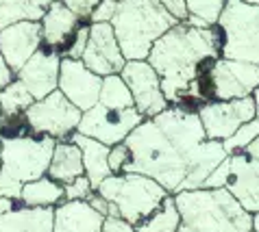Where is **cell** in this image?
<instances>
[{"label": "cell", "mask_w": 259, "mask_h": 232, "mask_svg": "<svg viewBox=\"0 0 259 232\" xmlns=\"http://www.w3.org/2000/svg\"><path fill=\"white\" fill-rule=\"evenodd\" d=\"M222 56V35L218 26L196 28L179 22L157 39L148 63L161 76V87L170 104L196 108L207 102L205 76L211 63Z\"/></svg>", "instance_id": "obj_1"}, {"label": "cell", "mask_w": 259, "mask_h": 232, "mask_svg": "<svg viewBox=\"0 0 259 232\" xmlns=\"http://www.w3.org/2000/svg\"><path fill=\"white\" fill-rule=\"evenodd\" d=\"M131 150V161L124 171L144 173L157 180L168 193L177 195L183 191L185 180L192 173V161L185 152L161 130L153 118L144 120L142 124L128 135L124 141Z\"/></svg>", "instance_id": "obj_2"}, {"label": "cell", "mask_w": 259, "mask_h": 232, "mask_svg": "<svg viewBox=\"0 0 259 232\" xmlns=\"http://www.w3.org/2000/svg\"><path fill=\"white\" fill-rule=\"evenodd\" d=\"M175 200L181 213L179 232H253V213L227 189L181 191Z\"/></svg>", "instance_id": "obj_3"}, {"label": "cell", "mask_w": 259, "mask_h": 232, "mask_svg": "<svg viewBox=\"0 0 259 232\" xmlns=\"http://www.w3.org/2000/svg\"><path fill=\"white\" fill-rule=\"evenodd\" d=\"M177 24L161 0H122L111 20L126 61H146L157 39Z\"/></svg>", "instance_id": "obj_4"}, {"label": "cell", "mask_w": 259, "mask_h": 232, "mask_svg": "<svg viewBox=\"0 0 259 232\" xmlns=\"http://www.w3.org/2000/svg\"><path fill=\"white\" fill-rule=\"evenodd\" d=\"M3 165H0V195L20 202L22 187L48 173L57 141L31 133L0 135Z\"/></svg>", "instance_id": "obj_5"}, {"label": "cell", "mask_w": 259, "mask_h": 232, "mask_svg": "<svg viewBox=\"0 0 259 232\" xmlns=\"http://www.w3.org/2000/svg\"><path fill=\"white\" fill-rule=\"evenodd\" d=\"M96 191L109 202V215L122 217L133 226L150 217L165 202V198L172 195L150 176L133 171L111 173Z\"/></svg>", "instance_id": "obj_6"}, {"label": "cell", "mask_w": 259, "mask_h": 232, "mask_svg": "<svg viewBox=\"0 0 259 232\" xmlns=\"http://www.w3.org/2000/svg\"><path fill=\"white\" fill-rule=\"evenodd\" d=\"M222 56L259 65V7L246 0H229L218 20Z\"/></svg>", "instance_id": "obj_7"}, {"label": "cell", "mask_w": 259, "mask_h": 232, "mask_svg": "<svg viewBox=\"0 0 259 232\" xmlns=\"http://www.w3.org/2000/svg\"><path fill=\"white\" fill-rule=\"evenodd\" d=\"M81 120L83 111L72 104L59 89L41 100H35L24 113V124L28 133L50 137L55 141L70 139L78 130Z\"/></svg>", "instance_id": "obj_8"}, {"label": "cell", "mask_w": 259, "mask_h": 232, "mask_svg": "<svg viewBox=\"0 0 259 232\" xmlns=\"http://www.w3.org/2000/svg\"><path fill=\"white\" fill-rule=\"evenodd\" d=\"M259 89V65L233 61V59H215L205 76L207 102L209 100H237L248 98Z\"/></svg>", "instance_id": "obj_9"}, {"label": "cell", "mask_w": 259, "mask_h": 232, "mask_svg": "<svg viewBox=\"0 0 259 232\" xmlns=\"http://www.w3.org/2000/svg\"><path fill=\"white\" fill-rule=\"evenodd\" d=\"M144 120L146 118L138 111V106L111 108V106L96 102L90 111L83 113V120H81V124H78L76 133L103 141L105 146H118V143H124L128 139V135H131Z\"/></svg>", "instance_id": "obj_10"}, {"label": "cell", "mask_w": 259, "mask_h": 232, "mask_svg": "<svg viewBox=\"0 0 259 232\" xmlns=\"http://www.w3.org/2000/svg\"><path fill=\"white\" fill-rule=\"evenodd\" d=\"M207 139L227 141L235 130L244 126L246 122L257 118L255 98H237V100H209L196 108Z\"/></svg>", "instance_id": "obj_11"}, {"label": "cell", "mask_w": 259, "mask_h": 232, "mask_svg": "<svg viewBox=\"0 0 259 232\" xmlns=\"http://www.w3.org/2000/svg\"><path fill=\"white\" fill-rule=\"evenodd\" d=\"M120 74L133 93L138 111L146 120L155 118V115L163 113L168 106H172L163 93L161 76L157 74V70L148 63V59L146 61H126L124 70H122Z\"/></svg>", "instance_id": "obj_12"}, {"label": "cell", "mask_w": 259, "mask_h": 232, "mask_svg": "<svg viewBox=\"0 0 259 232\" xmlns=\"http://www.w3.org/2000/svg\"><path fill=\"white\" fill-rule=\"evenodd\" d=\"M83 63L98 76L120 74L126 65V56L120 48L111 22H96L90 24V41L83 54Z\"/></svg>", "instance_id": "obj_13"}, {"label": "cell", "mask_w": 259, "mask_h": 232, "mask_svg": "<svg viewBox=\"0 0 259 232\" xmlns=\"http://www.w3.org/2000/svg\"><path fill=\"white\" fill-rule=\"evenodd\" d=\"M100 89H103V76L92 72L83 59H70L63 56L61 74H59V91L81 111H90L98 102Z\"/></svg>", "instance_id": "obj_14"}, {"label": "cell", "mask_w": 259, "mask_h": 232, "mask_svg": "<svg viewBox=\"0 0 259 232\" xmlns=\"http://www.w3.org/2000/svg\"><path fill=\"white\" fill-rule=\"evenodd\" d=\"M61 61H63L61 50L41 46L37 52L31 56V61L16 74V78L26 87L28 93H31L35 100H41L59 89Z\"/></svg>", "instance_id": "obj_15"}, {"label": "cell", "mask_w": 259, "mask_h": 232, "mask_svg": "<svg viewBox=\"0 0 259 232\" xmlns=\"http://www.w3.org/2000/svg\"><path fill=\"white\" fill-rule=\"evenodd\" d=\"M41 46H44V37H41L39 22L26 20L0 28V54L13 74H18Z\"/></svg>", "instance_id": "obj_16"}, {"label": "cell", "mask_w": 259, "mask_h": 232, "mask_svg": "<svg viewBox=\"0 0 259 232\" xmlns=\"http://www.w3.org/2000/svg\"><path fill=\"white\" fill-rule=\"evenodd\" d=\"M225 189L246 208L248 213H259V161L244 152L231 154V173Z\"/></svg>", "instance_id": "obj_17"}, {"label": "cell", "mask_w": 259, "mask_h": 232, "mask_svg": "<svg viewBox=\"0 0 259 232\" xmlns=\"http://www.w3.org/2000/svg\"><path fill=\"white\" fill-rule=\"evenodd\" d=\"M81 18L78 13H74L63 0H57L46 9L44 18L39 20L41 24V37H44V46L57 48V50H66L68 43L74 37V33L81 26Z\"/></svg>", "instance_id": "obj_18"}, {"label": "cell", "mask_w": 259, "mask_h": 232, "mask_svg": "<svg viewBox=\"0 0 259 232\" xmlns=\"http://www.w3.org/2000/svg\"><path fill=\"white\" fill-rule=\"evenodd\" d=\"M105 215L90 202H63L55 208L53 232H103Z\"/></svg>", "instance_id": "obj_19"}, {"label": "cell", "mask_w": 259, "mask_h": 232, "mask_svg": "<svg viewBox=\"0 0 259 232\" xmlns=\"http://www.w3.org/2000/svg\"><path fill=\"white\" fill-rule=\"evenodd\" d=\"M55 208H28L18 204L0 215V232H53Z\"/></svg>", "instance_id": "obj_20"}, {"label": "cell", "mask_w": 259, "mask_h": 232, "mask_svg": "<svg viewBox=\"0 0 259 232\" xmlns=\"http://www.w3.org/2000/svg\"><path fill=\"white\" fill-rule=\"evenodd\" d=\"M83 152V165H85V176L90 178V183L94 185V189H98L103 185V180L111 176V167H109V152L111 146H105L103 141L92 139L88 135L74 133L70 137Z\"/></svg>", "instance_id": "obj_21"}, {"label": "cell", "mask_w": 259, "mask_h": 232, "mask_svg": "<svg viewBox=\"0 0 259 232\" xmlns=\"http://www.w3.org/2000/svg\"><path fill=\"white\" fill-rule=\"evenodd\" d=\"M48 176L61 185H68L72 180L85 176L83 152L72 139L57 141L53 161H50V167H48Z\"/></svg>", "instance_id": "obj_22"}, {"label": "cell", "mask_w": 259, "mask_h": 232, "mask_svg": "<svg viewBox=\"0 0 259 232\" xmlns=\"http://www.w3.org/2000/svg\"><path fill=\"white\" fill-rule=\"evenodd\" d=\"M63 202H66L63 185L53 180L48 173L33 183H26L20 195V204L28 208H57Z\"/></svg>", "instance_id": "obj_23"}, {"label": "cell", "mask_w": 259, "mask_h": 232, "mask_svg": "<svg viewBox=\"0 0 259 232\" xmlns=\"http://www.w3.org/2000/svg\"><path fill=\"white\" fill-rule=\"evenodd\" d=\"M57 0H0V28L16 22H39Z\"/></svg>", "instance_id": "obj_24"}, {"label": "cell", "mask_w": 259, "mask_h": 232, "mask_svg": "<svg viewBox=\"0 0 259 232\" xmlns=\"http://www.w3.org/2000/svg\"><path fill=\"white\" fill-rule=\"evenodd\" d=\"M35 102V98L28 93V89L18 81H13L0 89V113L7 120H16V118H24L26 108Z\"/></svg>", "instance_id": "obj_25"}, {"label": "cell", "mask_w": 259, "mask_h": 232, "mask_svg": "<svg viewBox=\"0 0 259 232\" xmlns=\"http://www.w3.org/2000/svg\"><path fill=\"white\" fill-rule=\"evenodd\" d=\"M181 226V213H179L175 195H168L157 211L138 223V232H179Z\"/></svg>", "instance_id": "obj_26"}, {"label": "cell", "mask_w": 259, "mask_h": 232, "mask_svg": "<svg viewBox=\"0 0 259 232\" xmlns=\"http://www.w3.org/2000/svg\"><path fill=\"white\" fill-rule=\"evenodd\" d=\"M100 104L111 106V108H133L135 100L133 93L128 89L126 81L122 78V74H111L103 78V89H100Z\"/></svg>", "instance_id": "obj_27"}, {"label": "cell", "mask_w": 259, "mask_h": 232, "mask_svg": "<svg viewBox=\"0 0 259 232\" xmlns=\"http://www.w3.org/2000/svg\"><path fill=\"white\" fill-rule=\"evenodd\" d=\"M229 0H188L190 16L200 18L207 26H215Z\"/></svg>", "instance_id": "obj_28"}, {"label": "cell", "mask_w": 259, "mask_h": 232, "mask_svg": "<svg viewBox=\"0 0 259 232\" xmlns=\"http://www.w3.org/2000/svg\"><path fill=\"white\" fill-rule=\"evenodd\" d=\"M257 137H259V118L250 120L244 126H240L235 130V135H231L227 141H222V143H225V150L229 152V154H237V152L246 150Z\"/></svg>", "instance_id": "obj_29"}, {"label": "cell", "mask_w": 259, "mask_h": 232, "mask_svg": "<svg viewBox=\"0 0 259 232\" xmlns=\"http://www.w3.org/2000/svg\"><path fill=\"white\" fill-rule=\"evenodd\" d=\"M63 191H66V202H88L96 189L88 176H81L68 185H63Z\"/></svg>", "instance_id": "obj_30"}, {"label": "cell", "mask_w": 259, "mask_h": 232, "mask_svg": "<svg viewBox=\"0 0 259 232\" xmlns=\"http://www.w3.org/2000/svg\"><path fill=\"white\" fill-rule=\"evenodd\" d=\"M88 41H90V24H81L78 31L74 33V37H72V41L68 43V48L63 50V56H70V59H83Z\"/></svg>", "instance_id": "obj_31"}, {"label": "cell", "mask_w": 259, "mask_h": 232, "mask_svg": "<svg viewBox=\"0 0 259 232\" xmlns=\"http://www.w3.org/2000/svg\"><path fill=\"white\" fill-rule=\"evenodd\" d=\"M229 173H231V154H229L225 161L211 171V176L207 178V183H205V189H225Z\"/></svg>", "instance_id": "obj_32"}, {"label": "cell", "mask_w": 259, "mask_h": 232, "mask_svg": "<svg viewBox=\"0 0 259 232\" xmlns=\"http://www.w3.org/2000/svg\"><path fill=\"white\" fill-rule=\"evenodd\" d=\"M128 161H131V150H128L126 143H118V146H111L109 152V167L113 173H122L126 169Z\"/></svg>", "instance_id": "obj_33"}, {"label": "cell", "mask_w": 259, "mask_h": 232, "mask_svg": "<svg viewBox=\"0 0 259 232\" xmlns=\"http://www.w3.org/2000/svg\"><path fill=\"white\" fill-rule=\"evenodd\" d=\"M118 11V3L116 0H100L96 5V9L92 11L90 16V24H96V22H111L113 16Z\"/></svg>", "instance_id": "obj_34"}, {"label": "cell", "mask_w": 259, "mask_h": 232, "mask_svg": "<svg viewBox=\"0 0 259 232\" xmlns=\"http://www.w3.org/2000/svg\"><path fill=\"white\" fill-rule=\"evenodd\" d=\"M63 3H66L74 13H78L81 20H90L92 11L96 9V5L100 3V0H63Z\"/></svg>", "instance_id": "obj_35"}, {"label": "cell", "mask_w": 259, "mask_h": 232, "mask_svg": "<svg viewBox=\"0 0 259 232\" xmlns=\"http://www.w3.org/2000/svg\"><path fill=\"white\" fill-rule=\"evenodd\" d=\"M103 232H138V228L133 223H128L126 219L122 217H105V223H103Z\"/></svg>", "instance_id": "obj_36"}, {"label": "cell", "mask_w": 259, "mask_h": 232, "mask_svg": "<svg viewBox=\"0 0 259 232\" xmlns=\"http://www.w3.org/2000/svg\"><path fill=\"white\" fill-rule=\"evenodd\" d=\"M161 5L168 9L172 16H175L179 22H185L190 16L188 11V0H161Z\"/></svg>", "instance_id": "obj_37"}, {"label": "cell", "mask_w": 259, "mask_h": 232, "mask_svg": "<svg viewBox=\"0 0 259 232\" xmlns=\"http://www.w3.org/2000/svg\"><path fill=\"white\" fill-rule=\"evenodd\" d=\"M88 202H90V204L96 208L98 213H103L105 217L109 215V202H107V200H105V198H103V195H100L98 191H94V195H92V198H90Z\"/></svg>", "instance_id": "obj_38"}, {"label": "cell", "mask_w": 259, "mask_h": 232, "mask_svg": "<svg viewBox=\"0 0 259 232\" xmlns=\"http://www.w3.org/2000/svg\"><path fill=\"white\" fill-rule=\"evenodd\" d=\"M13 78H16V74H13V72H11V68H9V65L5 63L3 54H0V89L9 85V83L13 81Z\"/></svg>", "instance_id": "obj_39"}, {"label": "cell", "mask_w": 259, "mask_h": 232, "mask_svg": "<svg viewBox=\"0 0 259 232\" xmlns=\"http://www.w3.org/2000/svg\"><path fill=\"white\" fill-rule=\"evenodd\" d=\"M244 154H248L250 158H257V161H259V137H257L253 143H250L246 150H244Z\"/></svg>", "instance_id": "obj_40"}, {"label": "cell", "mask_w": 259, "mask_h": 232, "mask_svg": "<svg viewBox=\"0 0 259 232\" xmlns=\"http://www.w3.org/2000/svg\"><path fill=\"white\" fill-rule=\"evenodd\" d=\"M253 232H259V213L253 215Z\"/></svg>", "instance_id": "obj_41"}, {"label": "cell", "mask_w": 259, "mask_h": 232, "mask_svg": "<svg viewBox=\"0 0 259 232\" xmlns=\"http://www.w3.org/2000/svg\"><path fill=\"white\" fill-rule=\"evenodd\" d=\"M253 98H255V106H257V118H259V89L253 93Z\"/></svg>", "instance_id": "obj_42"}, {"label": "cell", "mask_w": 259, "mask_h": 232, "mask_svg": "<svg viewBox=\"0 0 259 232\" xmlns=\"http://www.w3.org/2000/svg\"><path fill=\"white\" fill-rule=\"evenodd\" d=\"M0 165H3V141H0Z\"/></svg>", "instance_id": "obj_43"}, {"label": "cell", "mask_w": 259, "mask_h": 232, "mask_svg": "<svg viewBox=\"0 0 259 232\" xmlns=\"http://www.w3.org/2000/svg\"><path fill=\"white\" fill-rule=\"evenodd\" d=\"M3 120L5 118H3V113H0V135H3Z\"/></svg>", "instance_id": "obj_44"}, {"label": "cell", "mask_w": 259, "mask_h": 232, "mask_svg": "<svg viewBox=\"0 0 259 232\" xmlns=\"http://www.w3.org/2000/svg\"><path fill=\"white\" fill-rule=\"evenodd\" d=\"M246 3H250V5H257V7H259V0H246Z\"/></svg>", "instance_id": "obj_45"}, {"label": "cell", "mask_w": 259, "mask_h": 232, "mask_svg": "<svg viewBox=\"0 0 259 232\" xmlns=\"http://www.w3.org/2000/svg\"><path fill=\"white\" fill-rule=\"evenodd\" d=\"M116 3H122V0H116Z\"/></svg>", "instance_id": "obj_46"}]
</instances>
